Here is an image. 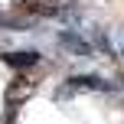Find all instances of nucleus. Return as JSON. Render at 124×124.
<instances>
[{"label":"nucleus","instance_id":"f257e3e1","mask_svg":"<svg viewBox=\"0 0 124 124\" xmlns=\"http://www.w3.org/2000/svg\"><path fill=\"white\" fill-rule=\"evenodd\" d=\"M78 92H111V82H105L101 75H72V78L56 92V98L78 95Z\"/></svg>","mask_w":124,"mask_h":124},{"label":"nucleus","instance_id":"7ed1b4c3","mask_svg":"<svg viewBox=\"0 0 124 124\" xmlns=\"http://www.w3.org/2000/svg\"><path fill=\"white\" fill-rule=\"evenodd\" d=\"M59 43L62 46H69V49H75V52H78V56H92V46H88V43H82V39L78 36H75V33H59Z\"/></svg>","mask_w":124,"mask_h":124},{"label":"nucleus","instance_id":"f03ea898","mask_svg":"<svg viewBox=\"0 0 124 124\" xmlns=\"http://www.w3.org/2000/svg\"><path fill=\"white\" fill-rule=\"evenodd\" d=\"M3 62H7V65H13V69H30V65H36V62H39V52H33V49L3 52Z\"/></svg>","mask_w":124,"mask_h":124}]
</instances>
